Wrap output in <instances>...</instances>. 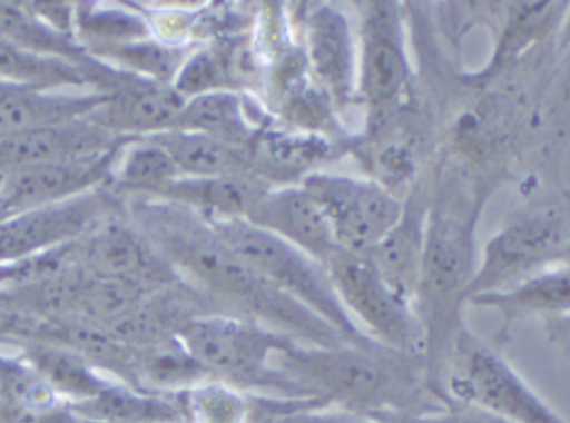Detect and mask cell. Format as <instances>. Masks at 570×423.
<instances>
[{
	"instance_id": "6da1fadb",
	"label": "cell",
	"mask_w": 570,
	"mask_h": 423,
	"mask_svg": "<svg viewBox=\"0 0 570 423\" xmlns=\"http://www.w3.org/2000/svg\"><path fill=\"white\" fill-rule=\"evenodd\" d=\"M281 357L285 377L328 407L384 423L422 417L444 407L434 399H425L399 367L375 358L368 347L295 345Z\"/></svg>"
},
{
	"instance_id": "7a4b0ae2",
	"label": "cell",
	"mask_w": 570,
	"mask_h": 423,
	"mask_svg": "<svg viewBox=\"0 0 570 423\" xmlns=\"http://www.w3.org/2000/svg\"><path fill=\"white\" fill-rule=\"evenodd\" d=\"M177 341L199 362L210 378L249 395L284 399L308 397L271 367V358L287 354L294 342L279 332L239 318L213 315L194 317L180 328Z\"/></svg>"
},
{
	"instance_id": "3957f363",
	"label": "cell",
	"mask_w": 570,
	"mask_h": 423,
	"mask_svg": "<svg viewBox=\"0 0 570 423\" xmlns=\"http://www.w3.org/2000/svg\"><path fill=\"white\" fill-rule=\"evenodd\" d=\"M217 237L254 272L284 288L347 338H364L341 304L335 285L285 238L246 222L219 220Z\"/></svg>"
},
{
	"instance_id": "277c9868",
	"label": "cell",
	"mask_w": 570,
	"mask_h": 423,
	"mask_svg": "<svg viewBox=\"0 0 570 423\" xmlns=\"http://www.w3.org/2000/svg\"><path fill=\"white\" fill-rule=\"evenodd\" d=\"M444 392L448 401L478 405L511 423H569L505 362L482 348L464 352Z\"/></svg>"
},
{
	"instance_id": "5b68a950",
	"label": "cell",
	"mask_w": 570,
	"mask_h": 423,
	"mask_svg": "<svg viewBox=\"0 0 570 423\" xmlns=\"http://www.w3.org/2000/svg\"><path fill=\"white\" fill-rule=\"evenodd\" d=\"M304 190L324 210L337 244L348 250L377 247L401 218L397 200L375 184L315 176Z\"/></svg>"
},
{
	"instance_id": "8992f818",
	"label": "cell",
	"mask_w": 570,
	"mask_h": 423,
	"mask_svg": "<svg viewBox=\"0 0 570 423\" xmlns=\"http://www.w3.org/2000/svg\"><path fill=\"white\" fill-rule=\"evenodd\" d=\"M106 200L97 193L0 220V265L19 264L76 244L99 225Z\"/></svg>"
},
{
	"instance_id": "52a82bcc",
	"label": "cell",
	"mask_w": 570,
	"mask_h": 423,
	"mask_svg": "<svg viewBox=\"0 0 570 423\" xmlns=\"http://www.w3.org/2000/svg\"><path fill=\"white\" fill-rule=\"evenodd\" d=\"M116 153L117 149L86 159L46 164L9 174L3 180L0 209L7 217H12L94 193V187L112 167Z\"/></svg>"
},
{
	"instance_id": "ba28073f",
	"label": "cell",
	"mask_w": 570,
	"mask_h": 423,
	"mask_svg": "<svg viewBox=\"0 0 570 423\" xmlns=\"http://www.w3.org/2000/svg\"><path fill=\"white\" fill-rule=\"evenodd\" d=\"M335 291L371 328L394 347H409L414 328L397 292L379 275L377 268L352 255H332Z\"/></svg>"
},
{
	"instance_id": "9c48e42d",
	"label": "cell",
	"mask_w": 570,
	"mask_h": 423,
	"mask_svg": "<svg viewBox=\"0 0 570 423\" xmlns=\"http://www.w3.org/2000/svg\"><path fill=\"white\" fill-rule=\"evenodd\" d=\"M116 150V136L90 119L30 130L0 140V174L66 160L86 159Z\"/></svg>"
},
{
	"instance_id": "30bf717a",
	"label": "cell",
	"mask_w": 570,
	"mask_h": 423,
	"mask_svg": "<svg viewBox=\"0 0 570 423\" xmlns=\"http://www.w3.org/2000/svg\"><path fill=\"white\" fill-rule=\"evenodd\" d=\"M112 94L22 87L0 107V140L30 130L89 119Z\"/></svg>"
},
{
	"instance_id": "8fae6325",
	"label": "cell",
	"mask_w": 570,
	"mask_h": 423,
	"mask_svg": "<svg viewBox=\"0 0 570 423\" xmlns=\"http://www.w3.org/2000/svg\"><path fill=\"white\" fill-rule=\"evenodd\" d=\"M254 225L295 242L314 255L337 254V240L324 210L305 190H283L263 197L250 210Z\"/></svg>"
},
{
	"instance_id": "7c38bea8",
	"label": "cell",
	"mask_w": 570,
	"mask_h": 423,
	"mask_svg": "<svg viewBox=\"0 0 570 423\" xmlns=\"http://www.w3.org/2000/svg\"><path fill=\"white\" fill-rule=\"evenodd\" d=\"M19 357L67 404L89 401L112 384L83 355L59 342L19 337Z\"/></svg>"
},
{
	"instance_id": "4fadbf2b",
	"label": "cell",
	"mask_w": 570,
	"mask_h": 423,
	"mask_svg": "<svg viewBox=\"0 0 570 423\" xmlns=\"http://www.w3.org/2000/svg\"><path fill=\"white\" fill-rule=\"evenodd\" d=\"M80 421L106 423H177L187 421L183 392L159 394L112 382L106 391L80 404H69Z\"/></svg>"
},
{
	"instance_id": "5bb4252c",
	"label": "cell",
	"mask_w": 570,
	"mask_h": 423,
	"mask_svg": "<svg viewBox=\"0 0 570 423\" xmlns=\"http://www.w3.org/2000/svg\"><path fill=\"white\" fill-rule=\"evenodd\" d=\"M76 264L90 278L137 282L149 267L146 250L136 235L120 225H97L86 235Z\"/></svg>"
},
{
	"instance_id": "9a60e30c",
	"label": "cell",
	"mask_w": 570,
	"mask_h": 423,
	"mask_svg": "<svg viewBox=\"0 0 570 423\" xmlns=\"http://www.w3.org/2000/svg\"><path fill=\"white\" fill-rule=\"evenodd\" d=\"M186 104L179 94L166 89L136 90L114 97L89 119L104 129L157 130L179 124Z\"/></svg>"
},
{
	"instance_id": "2e32d148",
	"label": "cell",
	"mask_w": 570,
	"mask_h": 423,
	"mask_svg": "<svg viewBox=\"0 0 570 423\" xmlns=\"http://www.w3.org/2000/svg\"><path fill=\"white\" fill-rule=\"evenodd\" d=\"M312 66L335 96L348 92L352 76V42L348 26L334 9H318L308 20Z\"/></svg>"
},
{
	"instance_id": "e0dca14e",
	"label": "cell",
	"mask_w": 570,
	"mask_h": 423,
	"mask_svg": "<svg viewBox=\"0 0 570 423\" xmlns=\"http://www.w3.org/2000/svg\"><path fill=\"white\" fill-rule=\"evenodd\" d=\"M405 80V59L389 13L374 17L364 53V89L374 100L392 99Z\"/></svg>"
},
{
	"instance_id": "ac0fdd59",
	"label": "cell",
	"mask_w": 570,
	"mask_h": 423,
	"mask_svg": "<svg viewBox=\"0 0 570 423\" xmlns=\"http://www.w3.org/2000/svg\"><path fill=\"white\" fill-rule=\"evenodd\" d=\"M0 79L40 89H77L86 86L82 66L27 52L0 37Z\"/></svg>"
},
{
	"instance_id": "d6986e66",
	"label": "cell",
	"mask_w": 570,
	"mask_h": 423,
	"mask_svg": "<svg viewBox=\"0 0 570 423\" xmlns=\"http://www.w3.org/2000/svg\"><path fill=\"white\" fill-rule=\"evenodd\" d=\"M0 37L37 56L57 57L77 66L83 63V50L73 43V37L63 36L40 22L26 3L0 2Z\"/></svg>"
},
{
	"instance_id": "ffe728a7",
	"label": "cell",
	"mask_w": 570,
	"mask_h": 423,
	"mask_svg": "<svg viewBox=\"0 0 570 423\" xmlns=\"http://www.w3.org/2000/svg\"><path fill=\"white\" fill-rule=\"evenodd\" d=\"M190 423H250L249 394L210 381L183 392Z\"/></svg>"
},
{
	"instance_id": "44dd1931",
	"label": "cell",
	"mask_w": 570,
	"mask_h": 423,
	"mask_svg": "<svg viewBox=\"0 0 570 423\" xmlns=\"http://www.w3.org/2000/svg\"><path fill=\"white\" fill-rule=\"evenodd\" d=\"M180 127L207 136L239 137L247 132L240 100L234 94L213 92L196 97L184 109Z\"/></svg>"
},
{
	"instance_id": "7402d4cb",
	"label": "cell",
	"mask_w": 570,
	"mask_h": 423,
	"mask_svg": "<svg viewBox=\"0 0 570 423\" xmlns=\"http://www.w3.org/2000/svg\"><path fill=\"white\" fill-rule=\"evenodd\" d=\"M160 146L170 154L177 169L203 177H223L229 154L223 144L203 132H177L160 137Z\"/></svg>"
},
{
	"instance_id": "603a6c76",
	"label": "cell",
	"mask_w": 570,
	"mask_h": 423,
	"mask_svg": "<svg viewBox=\"0 0 570 423\" xmlns=\"http://www.w3.org/2000/svg\"><path fill=\"white\" fill-rule=\"evenodd\" d=\"M76 30L94 49L136 42L146 33V22L139 17L120 10L79 9L76 12Z\"/></svg>"
},
{
	"instance_id": "cb8c5ba5",
	"label": "cell",
	"mask_w": 570,
	"mask_h": 423,
	"mask_svg": "<svg viewBox=\"0 0 570 423\" xmlns=\"http://www.w3.org/2000/svg\"><path fill=\"white\" fill-rule=\"evenodd\" d=\"M177 196L200 204L209 209L236 215L253 210L256 204L250 190L243 184L224 177H204V179L184 180L176 186Z\"/></svg>"
},
{
	"instance_id": "d4e9b609",
	"label": "cell",
	"mask_w": 570,
	"mask_h": 423,
	"mask_svg": "<svg viewBox=\"0 0 570 423\" xmlns=\"http://www.w3.org/2000/svg\"><path fill=\"white\" fill-rule=\"evenodd\" d=\"M170 154L160 144H146L127 154L119 170L120 183L130 187H150L169 183L176 174Z\"/></svg>"
},
{
	"instance_id": "484cf974",
	"label": "cell",
	"mask_w": 570,
	"mask_h": 423,
	"mask_svg": "<svg viewBox=\"0 0 570 423\" xmlns=\"http://www.w3.org/2000/svg\"><path fill=\"white\" fill-rule=\"evenodd\" d=\"M501 302L514 311H564L570 308V277L554 275L531 282Z\"/></svg>"
},
{
	"instance_id": "4316f807",
	"label": "cell",
	"mask_w": 570,
	"mask_h": 423,
	"mask_svg": "<svg viewBox=\"0 0 570 423\" xmlns=\"http://www.w3.org/2000/svg\"><path fill=\"white\" fill-rule=\"evenodd\" d=\"M110 49V53L122 62L136 67L140 72L150 73L154 77L166 79L176 70L179 63V53L157 43L129 42L120 46L100 47Z\"/></svg>"
},
{
	"instance_id": "83f0119b",
	"label": "cell",
	"mask_w": 570,
	"mask_h": 423,
	"mask_svg": "<svg viewBox=\"0 0 570 423\" xmlns=\"http://www.w3.org/2000/svg\"><path fill=\"white\" fill-rule=\"evenodd\" d=\"M552 230L546 225H532L531 228H522L515 234L505 235L501 248L498 250V262L505 265H515L525 258L534 257L551 244Z\"/></svg>"
},
{
	"instance_id": "f1b7e54d",
	"label": "cell",
	"mask_w": 570,
	"mask_h": 423,
	"mask_svg": "<svg viewBox=\"0 0 570 423\" xmlns=\"http://www.w3.org/2000/svg\"><path fill=\"white\" fill-rule=\"evenodd\" d=\"M392 423H511L478 407V405L465 404V402L448 401L444 407L434 414L422 415V417L402 419Z\"/></svg>"
},
{
	"instance_id": "f546056e",
	"label": "cell",
	"mask_w": 570,
	"mask_h": 423,
	"mask_svg": "<svg viewBox=\"0 0 570 423\" xmlns=\"http://www.w3.org/2000/svg\"><path fill=\"white\" fill-rule=\"evenodd\" d=\"M217 67L207 53H197L180 70L177 77V92L200 94L216 80Z\"/></svg>"
},
{
	"instance_id": "4dcf8cb0",
	"label": "cell",
	"mask_w": 570,
	"mask_h": 423,
	"mask_svg": "<svg viewBox=\"0 0 570 423\" xmlns=\"http://www.w3.org/2000/svg\"><path fill=\"white\" fill-rule=\"evenodd\" d=\"M291 94L287 110L288 117H292L295 122L304 124V126H315L324 119V100L315 90L298 86V89H291Z\"/></svg>"
},
{
	"instance_id": "1f68e13d",
	"label": "cell",
	"mask_w": 570,
	"mask_h": 423,
	"mask_svg": "<svg viewBox=\"0 0 570 423\" xmlns=\"http://www.w3.org/2000/svg\"><path fill=\"white\" fill-rule=\"evenodd\" d=\"M271 423H384L365 417V415L354 414V412L342 411L337 407L307 409V411L294 412V414L284 415Z\"/></svg>"
},
{
	"instance_id": "d6a6232c",
	"label": "cell",
	"mask_w": 570,
	"mask_h": 423,
	"mask_svg": "<svg viewBox=\"0 0 570 423\" xmlns=\"http://www.w3.org/2000/svg\"><path fill=\"white\" fill-rule=\"evenodd\" d=\"M22 83H16V82H9V80H2L0 79V107L3 106V104L7 102V100L10 99V97L13 96V94L19 92L20 89H22ZM32 87V86H30Z\"/></svg>"
},
{
	"instance_id": "836d02e7",
	"label": "cell",
	"mask_w": 570,
	"mask_h": 423,
	"mask_svg": "<svg viewBox=\"0 0 570 423\" xmlns=\"http://www.w3.org/2000/svg\"><path fill=\"white\" fill-rule=\"evenodd\" d=\"M3 180H6V176L0 174V199H2Z\"/></svg>"
},
{
	"instance_id": "e575fe53",
	"label": "cell",
	"mask_w": 570,
	"mask_h": 423,
	"mask_svg": "<svg viewBox=\"0 0 570 423\" xmlns=\"http://www.w3.org/2000/svg\"><path fill=\"white\" fill-rule=\"evenodd\" d=\"M3 218H7L6 212L0 209V220H3Z\"/></svg>"
},
{
	"instance_id": "d590c367",
	"label": "cell",
	"mask_w": 570,
	"mask_h": 423,
	"mask_svg": "<svg viewBox=\"0 0 570 423\" xmlns=\"http://www.w3.org/2000/svg\"><path fill=\"white\" fill-rule=\"evenodd\" d=\"M80 423H106V422H89V421H80ZM177 423H190V422H177Z\"/></svg>"
},
{
	"instance_id": "8d00e7d4",
	"label": "cell",
	"mask_w": 570,
	"mask_h": 423,
	"mask_svg": "<svg viewBox=\"0 0 570 423\" xmlns=\"http://www.w3.org/2000/svg\"><path fill=\"white\" fill-rule=\"evenodd\" d=\"M0 401H2V391H0Z\"/></svg>"
}]
</instances>
